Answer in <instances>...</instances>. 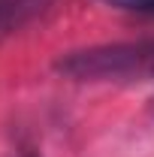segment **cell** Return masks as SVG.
I'll return each instance as SVG.
<instances>
[{"instance_id": "3", "label": "cell", "mask_w": 154, "mask_h": 157, "mask_svg": "<svg viewBox=\"0 0 154 157\" xmlns=\"http://www.w3.org/2000/svg\"><path fill=\"white\" fill-rule=\"evenodd\" d=\"M148 109H151V115H154V97H151V103H148Z\"/></svg>"}, {"instance_id": "1", "label": "cell", "mask_w": 154, "mask_h": 157, "mask_svg": "<svg viewBox=\"0 0 154 157\" xmlns=\"http://www.w3.org/2000/svg\"><path fill=\"white\" fill-rule=\"evenodd\" d=\"M52 0H0V27H12L39 15Z\"/></svg>"}, {"instance_id": "2", "label": "cell", "mask_w": 154, "mask_h": 157, "mask_svg": "<svg viewBox=\"0 0 154 157\" xmlns=\"http://www.w3.org/2000/svg\"><path fill=\"white\" fill-rule=\"evenodd\" d=\"M124 12H139V15H154V0H106Z\"/></svg>"}]
</instances>
